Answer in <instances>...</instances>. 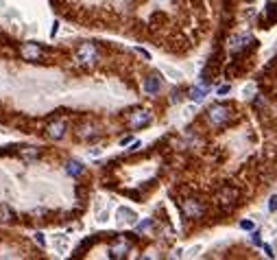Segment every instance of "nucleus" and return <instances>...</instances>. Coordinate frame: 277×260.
<instances>
[{
  "label": "nucleus",
  "instance_id": "1",
  "mask_svg": "<svg viewBox=\"0 0 277 260\" xmlns=\"http://www.w3.org/2000/svg\"><path fill=\"white\" fill-rule=\"evenodd\" d=\"M98 59H101V53H98V46L94 42H81L74 48V55H72V61L81 70H92L98 64Z\"/></svg>",
  "mask_w": 277,
  "mask_h": 260
},
{
  "label": "nucleus",
  "instance_id": "2",
  "mask_svg": "<svg viewBox=\"0 0 277 260\" xmlns=\"http://www.w3.org/2000/svg\"><path fill=\"white\" fill-rule=\"evenodd\" d=\"M234 112L229 105H225V103H214V105L208 107V112H205V120H208V125L212 127V129H220V127H225L229 120H232Z\"/></svg>",
  "mask_w": 277,
  "mask_h": 260
},
{
  "label": "nucleus",
  "instance_id": "3",
  "mask_svg": "<svg viewBox=\"0 0 277 260\" xmlns=\"http://www.w3.org/2000/svg\"><path fill=\"white\" fill-rule=\"evenodd\" d=\"M18 55L22 61H31V64H44V48L40 42H22L18 44Z\"/></svg>",
  "mask_w": 277,
  "mask_h": 260
},
{
  "label": "nucleus",
  "instance_id": "4",
  "mask_svg": "<svg viewBox=\"0 0 277 260\" xmlns=\"http://www.w3.org/2000/svg\"><path fill=\"white\" fill-rule=\"evenodd\" d=\"M179 206H181V212H184L186 219L196 221V219H203L205 216V203L201 201L199 197H186V199L179 201Z\"/></svg>",
  "mask_w": 277,
  "mask_h": 260
},
{
  "label": "nucleus",
  "instance_id": "5",
  "mask_svg": "<svg viewBox=\"0 0 277 260\" xmlns=\"http://www.w3.org/2000/svg\"><path fill=\"white\" fill-rule=\"evenodd\" d=\"M153 122V114L149 110H144V107H135V110L129 112V116H127V125L131 127V129H144V127H149Z\"/></svg>",
  "mask_w": 277,
  "mask_h": 260
},
{
  "label": "nucleus",
  "instance_id": "6",
  "mask_svg": "<svg viewBox=\"0 0 277 260\" xmlns=\"http://www.w3.org/2000/svg\"><path fill=\"white\" fill-rule=\"evenodd\" d=\"M98 134H101V129H98V125L92 120H83L74 127V138L81 140V142H92V140L98 138Z\"/></svg>",
  "mask_w": 277,
  "mask_h": 260
},
{
  "label": "nucleus",
  "instance_id": "7",
  "mask_svg": "<svg viewBox=\"0 0 277 260\" xmlns=\"http://www.w3.org/2000/svg\"><path fill=\"white\" fill-rule=\"evenodd\" d=\"M216 201H218V206H234V203L240 201V190H238L236 186H229V184H225V186H220L218 190H216Z\"/></svg>",
  "mask_w": 277,
  "mask_h": 260
},
{
  "label": "nucleus",
  "instance_id": "8",
  "mask_svg": "<svg viewBox=\"0 0 277 260\" xmlns=\"http://www.w3.org/2000/svg\"><path fill=\"white\" fill-rule=\"evenodd\" d=\"M65 129H68V122H65L64 118H53V120L46 122L44 134H46V138H50V140H62L65 136Z\"/></svg>",
  "mask_w": 277,
  "mask_h": 260
},
{
  "label": "nucleus",
  "instance_id": "9",
  "mask_svg": "<svg viewBox=\"0 0 277 260\" xmlns=\"http://www.w3.org/2000/svg\"><path fill=\"white\" fill-rule=\"evenodd\" d=\"M251 40L253 37L249 35V33H234V35H229V40H227V50L229 53H240V50L247 48Z\"/></svg>",
  "mask_w": 277,
  "mask_h": 260
},
{
  "label": "nucleus",
  "instance_id": "10",
  "mask_svg": "<svg viewBox=\"0 0 277 260\" xmlns=\"http://www.w3.org/2000/svg\"><path fill=\"white\" fill-rule=\"evenodd\" d=\"M125 236H127V234H125ZM125 236L116 234V240H114V243H111L109 252H111V256H114V258H125L127 254L131 252V243L125 238Z\"/></svg>",
  "mask_w": 277,
  "mask_h": 260
},
{
  "label": "nucleus",
  "instance_id": "11",
  "mask_svg": "<svg viewBox=\"0 0 277 260\" xmlns=\"http://www.w3.org/2000/svg\"><path fill=\"white\" fill-rule=\"evenodd\" d=\"M162 86H164V83H162V77H159L157 72H151L147 79H144V83H142L144 92L151 94V96H153V94H159V90H162Z\"/></svg>",
  "mask_w": 277,
  "mask_h": 260
},
{
  "label": "nucleus",
  "instance_id": "12",
  "mask_svg": "<svg viewBox=\"0 0 277 260\" xmlns=\"http://www.w3.org/2000/svg\"><path fill=\"white\" fill-rule=\"evenodd\" d=\"M116 221L118 223H138V214H135L131 208H127V206H118L116 208Z\"/></svg>",
  "mask_w": 277,
  "mask_h": 260
},
{
  "label": "nucleus",
  "instance_id": "13",
  "mask_svg": "<svg viewBox=\"0 0 277 260\" xmlns=\"http://www.w3.org/2000/svg\"><path fill=\"white\" fill-rule=\"evenodd\" d=\"M64 171L70 175V177H81L83 173H85V164L81 162V160H68V162L64 164Z\"/></svg>",
  "mask_w": 277,
  "mask_h": 260
},
{
  "label": "nucleus",
  "instance_id": "14",
  "mask_svg": "<svg viewBox=\"0 0 277 260\" xmlns=\"http://www.w3.org/2000/svg\"><path fill=\"white\" fill-rule=\"evenodd\" d=\"M20 155L26 160V162H35V160L42 155V149H40V146H22Z\"/></svg>",
  "mask_w": 277,
  "mask_h": 260
},
{
  "label": "nucleus",
  "instance_id": "15",
  "mask_svg": "<svg viewBox=\"0 0 277 260\" xmlns=\"http://www.w3.org/2000/svg\"><path fill=\"white\" fill-rule=\"evenodd\" d=\"M205 94H208V86H194V88L188 90V96H190V101H194V103L203 101Z\"/></svg>",
  "mask_w": 277,
  "mask_h": 260
},
{
  "label": "nucleus",
  "instance_id": "16",
  "mask_svg": "<svg viewBox=\"0 0 277 260\" xmlns=\"http://www.w3.org/2000/svg\"><path fill=\"white\" fill-rule=\"evenodd\" d=\"M98 236H101V234H98ZM98 236H92V238H85V240H83L81 245H79L77 249H74V254H72V256H83V254H85L87 249H90L92 245H94V243H96V240H98Z\"/></svg>",
  "mask_w": 277,
  "mask_h": 260
},
{
  "label": "nucleus",
  "instance_id": "17",
  "mask_svg": "<svg viewBox=\"0 0 277 260\" xmlns=\"http://www.w3.org/2000/svg\"><path fill=\"white\" fill-rule=\"evenodd\" d=\"M162 70H164V72H166L170 79H175V81H181V79H184V74H181L177 68H172V66H162Z\"/></svg>",
  "mask_w": 277,
  "mask_h": 260
},
{
  "label": "nucleus",
  "instance_id": "18",
  "mask_svg": "<svg viewBox=\"0 0 277 260\" xmlns=\"http://www.w3.org/2000/svg\"><path fill=\"white\" fill-rule=\"evenodd\" d=\"M153 225H155V221L153 219H144V221H140V223H135V232H149V230H153Z\"/></svg>",
  "mask_w": 277,
  "mask_h": 260
},
{
  "label": "nucleus",
  "instance_id": "19",
  "mask_svg": "<svg viewBox=\"0 0 277 260\" xmlns=\"http://www.w3.org/2000/svg\"><path fill=\"white\" fill-rule=\"evenodd\" d=\"M13 210L7 206V203H0V221H11Z\"/></svg>",
  "mask_w": 277,
  "mask_h": 260
},
{
  "label": "nucleus",
  "instance_id": "20",
  "mask_svg": "<svg viewBox=\"0 0 277 260\" xmlns=\"http://www.w3.org/2000/svg\"><path fill=\"white\" fill-rule=\"evenodd\" d=\"M55 249H57L59 254H64V252H65V240H62V238L55 240Z\"/></svg>",
  "mask_w": 277,
  "mask_h": 260
},
{
  "label": "nucleus",
  "instance_id": "21",
  "mask_svg": "<svg viewBox=\"0 0 277 260\" xmlns=\"http://www.w3.org/2000/svg\"><path fill=\"white\" fill-rule=\"evenodd\" d=\"M240 228H242V230H247V232H251V230H253V221L242 219V221H240Z\"/></svg>",
  "mask_w": 277,
  "mask_h": 260
},
{
  "label": "nucleus",
  "instance_id": "22",
  "mask_svg": "<svg viewBox=\"0 0 277 260\" xmlns=\"http://www.w3.org/2000/svg\"><path fill=\"white\" fill-rule=\"evenodd\" d=\"M98 223H107V221H109V212H107V210H103L101 212V214H98Z\"/></svg>",
  "mask_w": 277,
  "mask_h": 260
},
{
  "label": "nucleus",
  "instance_id": "23",
  "mask_svg": "<svg viewBox=\"0 0 277 260\" xmlns=\"http://www.w3.org/2000/svg\"><path fill=\"white\" fill-rule=\"evenodd\" d=\"M269 210H271V212L277 210V195H273V197L269 199Z\"/></svg>",
  "mask_w": 277,
  "mask_h": 260
},
{
  "label": "nucleus",
  "instance_id": "24",
  "mask_svg": "<svg viewBox=\"0 0 277 260\" xmlns=\"http://www.w3.org/2000/svg\"><path fill=\"white\" fill-rule=\"evenodd\" d=\"M35 240L42 245V247H46V238H44V234H42V232H35Z\"/></svg>",
  "mask_w": 277,
  "mask_h": 260
},
{
  "label": "nucleus",
  "instance_id": "25",
  "mask_svg": "<svg viewBox=\"0 0 277 260\" xmlns=\"http://www.w3.org/2000/svg\"><path fill=\"white\" fill-rule=\"evenodd\" d=\"M201 249H203V247H201V245H194V247H192V249H188V256H196V254H199Z\"/></svg>",
  "mask_w": 277,
  "mask_h": 260
},
{
  "label": "nucleus",
  "instance_id": "26",
  "mask_svg": "<svg viewBox=\"0 0 277 260\" xmlns=\"http://www.w3.org/2000/svg\"><path fill=\"white\" fill-rule=\"evenodd\" d=\"M4 16L7 18H20V13H18L16 9H11V11H4Z\"/></svg>",
  "mask_w": 277,
  "mask_h": 260
},
{
  "label": "nucleus",
  "instance_id": "27",
  "mask_svg": "<svg viewBox=\"0 0 277 260\" xmlns=\"http://www.w3.org/2000/svg\"><path fill=\"white\" fill-rule=\"evenodd\" d=\"M229 90H232V86H220L218 88V94H229Z\"/></svg>",
  "mask_w": 277,
  "mask_h": 260
},
{
  "label": "nucleus",
  "instance_id": "28",
  "mask_svg": "<svg viewBox=\"0 0 277 260\" xmlns=\"http://www.w3.org/2000/svg\"><path fill=\"white\" fill-rule=\"evenodd\" d=\"M242 94H245V96H251V94H253V86H247L245 90H242Z\"/></svg>",
  "mask_w": 277,
  "mask_h": 260
},
{
  "label": "nucleus",
  "instance_id": "29",
  "mask_svg": "<svg viewBox=\"0 0 277 260\" xmlns=\"http://www.w3.org/2000/svg\"><path fill=\"white\" fill-rule=\"evenodd\" d=\"M138 53H140V55H142V57H144V59H151V55H149V53H147V50H144V48H138Z\"/></svg>",
  "mask_w": 277,
  "mask_h": 260
},
{
  "label": "nucleus",
  "instance_id": "30",
  "mask_svg": "<svg viewBox=\"0 0 277 260\" xmlns=\"http://www.w3.org/2000/svg\"><path fill=\"white\" fill-rule=\"evenodd\" d=\"M57 31H59V22H55V24H53V31H50V35H57Z\"/></svg>",
  "mask_w": 277,
  "mask_h": 260
},
{
  "label": "nucleus",
  "instance_id": "31",
  "mask_svg": "<svg viewBox=\"0 0 277 260\" xmlns=\"http://www.w3.org/2000/svg\"><path fill=\"white\" fill-rule=\"evenodd\" d=\"M253 243H256V245H262V240H260V234H257V232H256V234H253Z\"/></svg>",
  "mask_w": 277,
  "mask_h": 260
},
{
  "label": "nucleus",
  "instance_id": "32",
  "mask_svg": "<svg viewBox=\"0 0 277 260\" xmlns=\"http://www.w3.org/2000/svg\"><path fill=\"white\" fill-rule=\"evenodd\" d=\"M129 142H131V136H127V138L120 140V144H123V146H125V144H129Z\"/></svg>",
  "mask_w": 277,
  "mask_h": 260
},
{
  "label": "nucleus",
  "instance_id": "33",
  "mask_svg": "<svg viewBox=\"0 0 277 260\" xmlns=\"http://www.w3.org/2000/svg\"><path fill=\"white\" fill-rule=\"evenodd\" d=\"M245 2H256V0H245Z\"/></svg>",
  "mask_w": 277,
  "mask_h": 260
}]
</instances>
